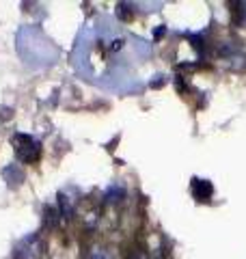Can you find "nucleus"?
I'll return each instance as SVG.
<instances>
[{
  "label": "nucleus",
  "instance_id": "1",
  "mask_svg": "<svg viewBox=\"0 0 246 259\" xmlns=\"http://www.w3.org/2000/svg\"><path fill=\"white\" fill-rule=\"evenodd\" d=\"M13 147H15V156L22 162H37L41 158V143L28 134H15Z\"/></svg>",
  "mask_w": 246,
  "mask_h": 259
},
{
  "label": "nucleus",
  "instance_id": "2",
  "mask_svg": "<svg viewBox=\"0 0 246 259\" xmlns=\"http://www.w3.org/2000/svg\"><path fill=\"white\" fill-rule=\"evenodd\" d=\"M212 192H214V188H212V184L208 180H194L192 184V194L199 201H208L212 197Z\"/></svg>",
  "mask_w": 246,
  "mask_h": 259
},
{
  "label": "nucleus",
  "instance_id": "3",
  "mask_svg": "<svg viewBox=\"0 0 246 259\" xmlns=\"http://www.w3.org/2000/svg\"><path fill=\"white\" fill-rule=\"evenodd\" d=\"M89 259H112V255L106 248H93L91 255H89Z\"/></svg>",
  "mask_w": 246,
  "mask_h": 259
}]
</instances>
